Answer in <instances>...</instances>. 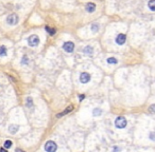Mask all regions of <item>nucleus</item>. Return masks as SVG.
I'll list each match as a JSON object with an SVG mask.
<instances>
[{
  "mask_svg": "<svg viewBox=\"0 0 155 152\" xmlns=\"http://www.w3.org/2000/svg\"><path fill=\"white\" fill-rule=\"evenodd\" d=\"M101 113H102V111H101V109H94L93 110V115L96 116V115H101Z\"/></svg>",
  "mask_w": 155,
  "mask_h": 152,
  "instance_id": "21",
  "label": "nucleus"
},
{
  "mask_svg": "<svg viewBox=\"0 0 155 152\" xmlns=\"http://www.w3.org/2000/svg\"><path fill=\"white\" fill-rule=\"evenodd\" d=\"M91 30H92L93 32H97V31L99 30V24H98V23H93V24L91 25Z\"/></svg>",
  "mask_w": 155,
  "mask_h": 152,
  "instance_id": "19",
  "label": "nucleus"
},
{
  "mask_svg": "<svg viewBox=\"0 0 155 152\" xmlns=\"http://www.w3.org/2000/svg\"><path fill=\"white\" fill-rule=\"evenodd\" d=\"M15 151H16V152H24V151H22L21 149H18V148H17V149L15 150Z\"/></svg>",
  "mask_w": 155,
  "mask_h": 152,
  "instance_id": "26",
  "label": "nucleus"
},
{
  "mask_svg": "<svg viewBox=\"0 0 155 152\" xmlns=\"http://www.w3.org/2000/svg\"><path fill=\"white\" fill-rule=\"evenodd\" d=\"M28 43L30 47H36L39 43V38L37 37V35H31L28 38Z\"/></svg>",
  "mask_w": 155,
  "mask_h": 152,
  "instance_id": "3",
  "label": "nucleus"
},
{
  "mask_svg": "<svg viewBox=\"0 0 155 152\" xmlns=\"http://www.w3.org/2000/svg\"><path fill=\"white\" fill-rule=\"evenodd\" d=\"M63 50L67 53H72L74 50V43L72 41H66L63 44Z\"/></svg>",
  "mask_w": 155,
  "mask_h": 152,
  "instance_id": "4",
  "label": "nucleus"
},
{
  "mask_svg": "<svg viewBox=\"0 0 155 152\" xmlns=\"http://www.w3.org/2000/svg\"><path fill=\"white\" fill-rule=\"evenodd\" d=\"M126 124H127V121L123 116H119V117H117L115 120V126L118 129H124L126 127Z\"/></svg>",
  "mask_w": 155,
  "mask_h": 152,
  "instance_id": "1",
  "label": "nucleus"
},
{
  "mask_svg": "<svg viewBox=\"0 0 155 152\" xmlns=\"http://www.w3.org/2000/svg\"><path fill=\"white\" fill-rule=\"evenodd\" d=\"M149 112L152 114H155V104H153L149 107Z\"/></svg>",
  "mask_w": 155,
  "mask_h": 152,
  "instance_id": "18",
  "label": "nucleus"
},
{
  "mask_svg": "<svg viewBox=\"0 0 155 152\" xmlns=\"http://www.w3.org/2000/svg\"><path fill=\"white\" fill-rule=\"evenodd\" d=\"M148 6L151 11H155V0H150L148 2Z\"/></svg>",
  "mask_w": 155,
  "mask_h": 152,
  "instance_id": "11",
  "label": "nucleus"
},
{
  "mask_svg": "<svg viewBox=\"0 0 155 152\" xmlns=\"http://www.w3.org/2000/svg\"><path fill=\"white\" fill-rule=\"evenodd\" d=\"M113 152H120V148L117 147V146H115V147L113 148Z\"/></svg>",
  "mask_w": 155,
  "mask_h": 152,
  "instance_id": "23",
  "label": "nucleus"
},
{
  "mask_svg": "<svg viewBox=\"0 0 155 152\" xmlns=\"http://www.w3.org/2000/svg\"><path fill=\"white\" fill-rule=\"evenodd\" d=\"M107 62H108V64H117V59L115 58V57H110V58H108L107 59Z\"/></svg>",
  "mask_w": 155,
  "mask_h": 152,
  "instance_id": "17",
  "label": "nucleus"
},
{
  "mask_svg": "<svg viewBox=\"0 0 155 152\" xmlns=\"http://www.w3.org/2000/svg\"><path fill=\"white\" fill-rule=\"evenodd\" d=\"M84 53L85 54H88V55H91L92 54V48L91 47H85L84 48Z\"/></svg>",
  "mask_w": 155,
  "mask_h": 152,
  "instance_id": "13",
  "label": "nucleus"
},
{
  "mask_svg": "<svg viewBox=\"0 0 155 152\" xmlns=\"http://www.w3.org/2000/svg\"><path fill=\"white\" fill-rule=\"evenodd\" d=\"M57 149V145L54 141H47L45 144V150L46 152H55Z\"/></svg>",
  "mask_w": 155,
  "mask_h": 152,
  "instance_id": "2",
  "label": "nucleus"
},
{
  "mask_svg": "<svg viewBox=\"0 0 155 152\" xmlns=\"http://www.w3.org/2000/svg\"><path fill=\"white\" fill-rule=\"evenodd\" d=\"M94 8H96V5H94V3L92 2H89L86 4V11L89 12V13H92L94 11Z\"/></svg>",
  "mask_w": 155,
  "mask_h": 152,
  "instance_id": "9",
  "label": "nucleus"
},
{
  "mask_svg": "<svg viewBox=\"0 0 155 152\" xmlns=\"http://www.w3.org/2000/svg\"><path fill=\"white\" fill-rule=\"evenodd\" d=\"M18 129H19V127L17 126V125H11V126L8 127V131H10L12 134L16 133L17 131H18Z\"/></svg>",
  "mask_w": 155,
  "mask_h": 152,
  "instance_id": "10",
  "label": "nucleus"
},
{
  "mask_svg": "<svg viewBox=\"0 0 155 152\" xmlns=\"http://www.w3.org/2000/svg\"><path fill=\"white\" fill-rule=\"evenodd\" d=\"M125 40H126L125 34H119L116 37V42H117V44H119V46H122V44L125 42Z\"/></svg>",
  "mask_w": 155,
  "mask_h": 152,
  "instance_id": "7",
  "label": "nucleus"
},
{
  "mask_svg": "<svg viewBox=\"0 0 155 152\" xmlns=\"http://www.w3.org/2000/svg\"><path fill=\"white\" fill-rule=\"evenodd\" d=\"M149 138H150L151 140L155 141V131H152V132H150V134H149Z\"/></svg>",
  "mask_w": 155,
  "mask_h": 152,
  "instance_id": "20",
  "label": "nucleus"
},
{
  "mask_svg": "<svg viewBox=\"0 0 155 152\" xmlns=\"http://www.w3.org/2000/svg\"><path fill=\"white\" fill-rule=\"evenodd\" d=\"M28 62H29L28 57H27V56H23V57H22V60H21V64H22V65H27Z\"/></svg>",
  "mask_w": 155,
  "mask_h": 152,
  "instance_id": "22",
  "label": "nucleus"
},
{
  "mask_svg": "<svg viewBox=\"0 0 155 152\" xmlns=\"http://www.w3.org/2000/svg\"><path fill=\"white\" fill-rule=\"evenodd\" d=\"M0 152H7V149H5V148H0Z\"/></svg>",
  "mask_w": 155,
  "mask_h": 152,
  "instance_id": "24",
  "label": "nucleus"
},
{
  "mask_svg": "<svg viewBox=\"0 0 155 152\" xmlns=\"http://www.w3.org/2000/svg\"><path fill=\"white\" fill-rule=\"evenodd\" d=\"M79 99H80V100H83V99H84V95H80V96H79Z\"/></svg>",
  "mask_w": 155,
  "mask_h": 152,
  "instance_id": "25",
  "label": "nucleus"
},
{
  "mask_svg": "<svg viewBox=\"0 0 155 152\" xmlns=\"http://www.w3.org/2000/svg\"><path fill=\"white\" fill-rule=\"evenodd\" d=\"M45 29H46V31H47V32H48V33L51 35V36H53V35L55 34V30H54V29H50L49 26H46Z\"/></svg>",
  "mask_w": 155,
  "mask_h": 152,
  "instance_id": "15",
  "label": "nucleus"
},
{
  "mask_svg": "<svg viewBox=\"0 0 155 152\" xmlns=\"http://www.w3.org/2000/svg\"><path fill=\"white\" fill-rule=\"evenodd\" d=\"M6 22H7V24H10V25H15V24H17V22H18V16H17L16 14L8 15L7 18H6Z\"/></svg>",
  "mask_w": 155,
  "mask_h": 152,
  "instance_id": "5",
  "label": "nucleus"
},
{
  "mask_svg": "<svg viewBox=\"0 0 155 152\" xmlns=\"http://www.w3.org/2000/svg\"><path fill=\"white\" fill-rule=\"evenodd\" d=\"M72 109H73V107L72 106H70V107H68V108L65 110V111H63L62 113H59V114H57L56 115V117L57 118H59V117H62V116H64V115H66V114H68L70 111H72Z\"/></svg>",
  "mask_w": 155,
  "mask_h": 152,
  "instance_id": "8",
  "label": "nucleus"
},
{
  "mask_svg": "<svg viewBox=\"0 0 155 152\" xmlns=\"http://www.w3.org/2000/svg\"><path fill=\"white\" fill-rule=\"evenodd\" d=\"M27 107H29V108L33 107V99H32L31 97H28V98H27Z\"/></svg>",
  "mask_w": 155,
  "mask_h": 152,
  "instance_id": "16",
  "label": "nucleus"
},
{
  "mask_svg": "<svg viewBox=\"0 0 155 152\" xmlns=\"http://www.w3.org/2000/svg\"><path fill=\"white\" fill-rule=\"evenodd\" d=\"M7 52H6V48L4 46L0 47V56H6Z\"/></svg>",
  "mask_w": 155,
  "mask_h": 152,
  "instance_id": "12",
  "label": "nucleus"
},
{
  "mask_svg": "<svg viewBox=\"0 0 155 152\" xmlns=\"http://www.w3.org/2000/svg\"><path fill=\"white\" fill-rule=\"evenodd\" d=\"M90 80V74L87 72H82L80 74V82L82 84H87Z\"/></svg>",
  "mask_w": 155,
  "mask_h": 152,
  "instance_id": "6",
  "label": "nucleus"
},
{
  "mask_svg": "<svg viewBox=\"0 0 155 152\" xmlns=\"http://www.w3.org/2000/svg\"><path fill=\"white\" fill-rule=\"evenodd\" d=\"M12 144H13V143H12L11 140H5L3 146H4V148H5V149H10V148L12 147Z\"/></svg>",
  "mask_w": 155,
  "mask_h": 152,
  "instance_id": "14",
  "label": "nucleus"
}]
</instances>
